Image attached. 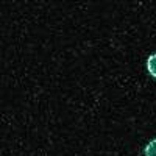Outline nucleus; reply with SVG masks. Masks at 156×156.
Wrapping results in <instances>:
<instances>
[{
    "label": "nucleus",
    "mask_w": 156,
    "mask_h": 156,
    "mask_svg": "<svg viewBox=\"0 0 156 156\" xmlns=\"http://www.w3.org/2000/svg\"><path fill=\"white\" fill-rule=\"evenodd\" d=\"M147 67H148V72L156 78V55H151L147 61Z\"/></svg>",
    "instance_id": "f257e3e1"
},
{
    "label": "nucleus",
    "mask_w": 156,
    "mask_h": 156,
    "mask_svg": "<svg viewBox=\"0 0 156 156\" xmlns=\"http://www.w3.org/2000/svg\"><path fill=\"white\" fill-rule=\"evenodd\" d=\"M145 154L147 156H156V139L151 140L150 144L145 147Z\"/></svg>",
    "instance_id": "f03ea898"
}]
</instances>
